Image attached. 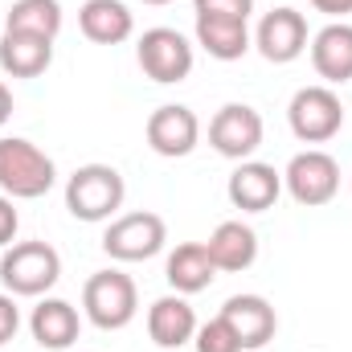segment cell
I'll return each instance as SVG.
<instances>
[{"label": "cell", "mask_w": 352, "mask_h": 352, "mask_svg": "<svg viewBox=\"0 0 352 352\" xmlns=\"http://www.w3.org/2000/svg\"><path fill=\"white\" fill-rule=\"evenodd\" d=\"M192 344H197V352H246L242 340H238V332L221 316H213L209 324H201L197 336H192Z\"/></svg>", "instance_id": "cell-23"}, {"label": "cell", "mask_w": 352, "mask_h": 352, "mask_svg": "<svg viewBox=\"0 0 352 352\" xmlns=\"http://www.w3.org/2000/svg\"><path fill=\"white\" fill-rule=\"evenodd\" d=\"M287 123L303 144H328L344 127V102L332 87H303L287 102Z\"/></svg>", "instance_id": "cell-5"}, {"label": "cell", "mask_w": 352, "mask_h": 352, "mask_svg": "<svg viewBox=\"0 0 352 352\" xmlns=\"http://www.w3.org/2000/svg\"><path fill=\"white\" fill-rule=\"evenodd\" d=\"M283 188L291 192L295 205H307V209H320L328 205L336 192H340V164L320 152V148H307L299 156H291L287 173H283Z\"/></svg>", "instance_id": "cell-8"}, {"label": "cell", "mask_w": 352, "mask_h": 352, "mask_svg": "<svg viewBox=\"0 0 352 352\" xmlns=\"http://www.w3.org/2000/svg\"><path fill=\"white\" fill-rule=\"evenodd\" d=\"M135 62L140 70L160 82V87H173V82H184L192 74V41L180 33V29H168V25H156V29H144L140 45H135Z\"/></svg>", "instance_id": "cell-6"}, {"label": "cell", "mask_w": 352, "mask_h": 352, "mask_svg": "<svg viewBox=\"0 0 352 352\" xmlns=\"http://www.w3.org/2000/svg\"><path fill=\"white\" fill-rule=\"evenodd\" d=\"M197 45L217 58V62H238L250 54L254 37H250V25L238 21V16H209V12H197Z\"/></svg>", "instance_id": "cell-17"}, {"label": "cell", "mask_w": 352, "mask_h": 352, "mask_svg": "<svg viewBox=\"0 0 352 352\" xmlns=\"http://www.w3.org/2000/svg\"><path fill=\"white\" fill-rule=\"evenodd\" d=\"M82 311L94 328L102 332H119L135 320L140 311V291H135V278L123 274V270H94L82 287Z\"/></svg>", "instance_id": "cell-3"}, {"label": "cell", "mask_w": 352, "mask_h": 352, "mask_svg": "<svg viewBox=\"0 0 352 352\" xmlns=\"http://www.w3.org/2000/svg\"><path fill=\"white\" fill-rule=\"evenodd\" d=\"M164 278H168V287H173L176 295L205 291L217 278V266L209 258L205 242H180L173 254H168V263H164Z\"/></svg>", "instance_id": "cell-21"}, {"label": "cell", "mask_w": 352, "mask_h": 352, "mask_svg": "<svg viewBox=\"0 0 352 352\" xmlns=\"http://www.w3.org/2000/svg\"><path fill=\"white\" fill-rule=\"evenodd\" d=\"M320 12H328V16H336V21H344L352 12V0H311Z\"/></svg>", "instance_id": "cell-27"}, {"label": "cell", "mask_w": 352, "mask_h": 352, "mask_svg": "<svg viewBox=\"0 0 352 352\" xmlns=\"http://www.w3.org/2000/svg\"><path fill=\"white\" fill-rule=\"evenodd\" d=\"M226 192H230L234 209H242V213H266L283 197V173L274 164H263V160H242L230 173Z\"/></svg>", "instance_id": "cell-12"}, {"label": "cell", "mask_w": 352, "mask_h": 352, "mask_svg": "<svg viewBox=\"0 0 352 352\" xmlns=\"http://www.w3.org/2000/svg\"><path fill=\"white\" fill-rule=\"evenodd\" d=\"M78 29L94 45H119L135 33V16L123 0H87L78 8Z\"/></svg>", "instance_id": "cell-19"}, {"label": "cell", "mask_w": 352, "mask_h": 352, "mask_svg": "<svg viewBox=\"0 0 352 352\" xmlns=\"http://www.w3.org/2000/svg\"><path fill=\"white\" fill-rule=\"evenodd\" d=\"M54 66V41L33 33H0V70L8 78H41Z\"/></svg>", "instance_id": "cell-16"}, {"label": "cell", "mask_w": 352, "mask_h": 352, "mask_svg": "<svg viewBox=\"0 0 352 352\" xmlns=\"http://www.w3.org/2000/svg\"><path fill=\"white\" fill-rule=\"evenodd\" d=\"M164 242H168V226L160 213H148V209L115 217L102 234V250L115 263H148L164 250Z\"/></svg>", "instance_id": "cell-7"}, {"label": "cell", "mask_w": 352, "mask_h": 352, "mask_svg": "<svg viewBox=\"0 0 352 352\" xmlns=\"http://www.w3.org/2000/svg\"><path fill=\"white\" fill-rule=\"evenodd\" d=\"M254 50L270 66H287V62L303 58L307 54V16L291 4L270 8L254 29Z\"/></svg>", "instance_id": "cell-10"}, {"label": "cell", "mask_w": 352, "mask_h": 352, "mask_svg": "<svg viewBox=\"0 0 352 352\" xmlns=\"http://www.w3.org/2000/svg\"><path fill=\"white\" fill-rule=\"evenodd\" d=\"M144 135H148V148H152L156 156L180 160V156H188V152L201 144V119H197L192 107H184V102H164V107H156V111L148 115Z\"/></svg>", "instance_id": "cell-11"}, {"label": "cell", "mask_w": 352, "mask_h": 352, "mask_svg": "<svg viewBox=\"0 0 352 352\" xmlns=\"http://www.w3.org/2000/svg\"><path fill=\"white\" fill-rule=\"evenodd\" d=\"M217 316L238 332V340H242L246 352L266 349L274 340V332H278V316H274V307L266 303L263 295H230Z\"/></svg>", "instance_id": "cell-13"}, {"label": "cell", "mask_w": 352, "mask_h": 352, "mask_svg": "<svg viewBox=\"0 0 352 352\" xmlns=\"http://www.w3.org/2000/svg\"><path fill=\"white\" fill-rule=\"evenodd\" d=\"M58 184L54 160L21 135H0V192L12 201H37Z\"/></svg>", "instance_id": "cell-1"}, {"label": "cell", "mask_w": 352, "mask_h": 352, "mask_svg": "<svg viewBox=\"0 0 352 352\" xmlns=\"http://www.w3.org/2000/svg\"><path fill=\"white\" fill-rule=\"evenodd\" d=\"M8 119H12V90L0 82V127H4Z\"/></svg>", "instance_id": "cell-28"}, {"label": "cell", "mask_w": 352, "mask_h": 352, "mask_svg": "<svg viewBox=\"0 0 352 352\" xmlns=\"http://www.w3.org/2000/svg\"><path fill=\"white\" fill-rule=\"evenodd\" d=\"M266 123L263 115L250 107V102H226L213 119H209V144L217 156L226 160H250L258 148H263Z\"/></svg>", "instance_id": "cell-9"}, {"label": "cell", "mask_w": 352, "mask_h": 352, "mask_svg": "<svg viewBox=\"0 0 352 352\" xmlns=\"http://www.w3.org/2000/svg\"><path fill=\"white\" fill-rule=\"evenodd\" d=\"M197 311H192V303H188V295H160L152 307H148V336H152V344L156 349H184V344H192V336H197Z\"/></svg>", "instance_id": "cell-14"}, {"label": "cell", "mask_w": 352, "mask_h": 352, "mask_svg": "<svg viewBox=\"0 0 352 352\" xmlns=\"http://www.w3.org/2000/svg\"><path fill=\"white\" fill-rule=\"evenodd\" d=\"M16 328H21V307H16V295L0 291V349L16 336Z\"/></svg>", "instance_id": "cell-25"}, {"label": "cell", "mask_w": 352, "mask_h": 352, "mask_svg": "<svg viewBox=\"0 0 352 352\" xmlns=\"http://www.w3.org/2000/svg\"><path fill=\"white\" fill-rule=\"evenodd\" d=\"M192 12H209V16H238L250 21L254 0H192Z\"/></svg>", "instance_id": "cell-24"}, {"label": "cell", "mask_w": 352, "mask_h": 352, "mask_svg": "<svg viewBox=\"0 0 352 352\" xmlns=\"http://www.w3.org/2000/svg\"><path fill=\"white\" fill-rule=\"evenodd\" d=\"M311 66L328 87L352 82V25L332 21L311 37Z\"/></svg>", "instance_id": "cell-15"}, {"label": "cell", "mask_w": 352, "mask_h": 352, "mask_svg": "<svg viewBox=\"0 0 352 352\" xmlns=\"http://www.w3.org/2000/svg\"><path fill=\"white\" fill-rule=\"evenodd\" d=\"M58 278H62V258L50 242H16L0 258V283L8 295L41 299Z\"/></svg>", "instance_id": "cell-4"}, {"label": "cell", "mask_w": 352, "mask_h": 352, "mask_svg": "<svg viewBox=\"0 0 352 352\" xmlns=\"http://www.w3.org/2000/svg\"><path fill=\"white\" fill-rule=\"evenodd\" d=\"M144 4H173V0H144Z\"/></svg>", "instance_id": "cell-29"}, {"label": "cell", "mask_w": 352, "mask_h": 352, "mask_svg": "<svg viewBox=\"0 0 352 352\" xmlns=\"http://www.w3.org/2000/svg\"><path fill=\"white\" fill-rule=\"evenodd\" d=\"M4 29L54 41L62 33V4L58 0H12V8L4 16Z\"/></svg>", "instance_id": "cell-22"}, {"label": "cell", "mask_w": 352, "mask_h": 352, "mask_svg": "<svg viewBox=\"0 0 352 352\" xmlns=\"http://www.w3.org/2000/svg\"><path fill=\"white\" fill-rule=\"evenodd\" d=\"M16 230H21V213H16L12 197H4V192H0V250H4V246H12Z\"/></svg>", "instance_id": "cell-26"}, {"label": "cell", "mask_w": 352, "mask_h": 352, "mask_svg": "<svg viewBox=\"0 0 352 352\" xmlns=\"http://www.w3.org/2000/svg\"><path fill=\"white\" fill-rule=\"evenodd\" d=\"M123 197H127V184H123L119 168H111V164H82L66 180V209L90 226L111 221L123 209Z\"/></svg>", "instance_id": "cell-2"}, {"label": "cell", "mask_w": 352, "mask_h": 352, "mask_svg": "<svg viewBox=\"0 0 352 352\" xmlns=\"http://www.w3.org/2000/svg\"><path fill=\"white\" fill-rule=\"evenodd\" d=\"M29 332H33V340L41 349H70L78 340V332H82V316H78L74 303L45 295L29 316Z\"/></svg>", "instance_id": "cell-18"}, {"label": "cell", "mask_w": 352, "mask_h": 352, "mask_svg": "<svg viewBox=\"0 0 352 352\" xmlns=\"http://www.w3.org/2000/svg\"><path fill=\"white\" fill-rule=\"evenodd\" d=\"M205 250H209V258H213L217 270L238 274V270H250L254 258H258V234H254L246 221H221V226L209 234Z\"/></svg>", "instance_id": "cell-20"}]
</instances>
